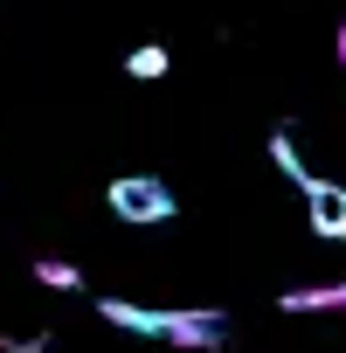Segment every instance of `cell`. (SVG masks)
Masks as SVG:
<instances>
[{
	"label": "cell",
	"mask_w": 346,
	"mask_h": 353,
	"mask_svg": "<svg viewBox=\"0 0 346 353\" xmlns=\"http://www.w3.org/2000/svg\"><path fill=\"white\" fill-rule=\"evenodd\" d=\"M0 346H8V353H42L49 332H14V339H0Z\"/></svg>",
	"instance_id": "cell-8"
},
{
	"label": "cell",
	"mask_w": 346,
	"mask_h": 353,
	"mask_svg": "<svg viewBox=\"0 0 346 353\" xmlns=\"http://www.w3.org/2000/svg\"><path fill=\"white\" fill-rule=\"evenodd\" d=\"M305 215H312V236L339 243V236H346V188H332V181H305Z\"/></svg>",
	"instance_id": "cell-3"
},
{
	"label": "cell",
	"mask_w": 346,
	"mask_h": 353,
	"mask_svg": "<svg viewBox=\"0 0 346 353\" xmlns=\"http://www.w3.org/2000/svg\"><path fill=\"white\" fill-rule=\"evenodd\" d=\"M35 284H49V291H77V284H83V270H77V263L42 256V263H35Z\"/></svg>",
	"instance_id": "cell-7"
},
{
	"label": "cell",
	"mask_w": 346,
	"mask_h": 353,
	"mask_svg": "<svg viewBox=\"0 0 346 353\" xmlns=\"http://www.w3.org/2000/svg\"><path fill=\"white\" fill-rule=\"evenodd\" d=\"M270 159H277V173H284V181H298V188L312 181V173H305V159H298V139H291V132H270Z\"/></svg>",
	"instance_id": "cell-5"
},
{
	"label": "cell",
	"mask_w": 346,
	"mask_h": 353,
	"mask_svg": "<svg viewBox=\"0 0 346 353\" xmlns=\"http://www.w3.org/2000/svg\"><path fill=\"white\" fill-rule=\"evenodd\" d=\"M166 63H173V56H166V49H159V42H139V49H132V56H125V70H132V77H139V83H152V77H166Z\"/></svg>",
	"instance_id": "cell-6"
},
{
	"label": "cell",
	"mask_w": 346,
	"mask_h": 353,
	"mask_svg": "<svg viewBox=\"0 0 346 353\" xmlns=\"http://www.w3.org/2000/svg\"><path fill=\"white\" fill-rule=\"evenodd\" d=\"M104 325H125L139 339H173V346H222L229 339V312H152L132 298H97Z\"/></svg>",
	"instance_id": "cell-1"
},
{
	"label": "cell",
	"mask_w": 346,
	"mask_h": 353,
	"mask_svg": "<svg viewBox=\"0 0 346 353\" xmlns=\"http://www.w3.org/2000/svg\"><path fill=\"white\" fill-rule=\"evenodd\" d=\"M104 201H111V215L132 222V229H152V222H173V215H181L173 188L152 181V173H118V181L104 188Z\"/></svg>",
	"instance_id": "cell-2"
},
{
	"label": "cell",
	"mask_w": 346,
	"mask_h": 353,
	"mask_svg": "<svg viewBox=\"0 0 346 353\" xmlns=\"http://www.w3.org/2000/svg\"><path fill=\"white\" fill-rule=\"evenodd\" d=\"M332 49H339V70H346V21H339V35H332Z\"/></svg>",
	"instance_id": "cell-9"
},
{
	"label": "cell",
	"mask_w": 346,
	"mask_h": 353,
	"mask_svg": "<svg viewBox=\"0 0 346 353\" xmlns=\"http://www.w3.org/2000/svg\"><path fill=\"white\" fill-rule=\"evenodd\" d=\"M284 312H346V284H312V291H284Z\"/></svg>",
	"instance_id": "cell-4"
}]
</instances>
